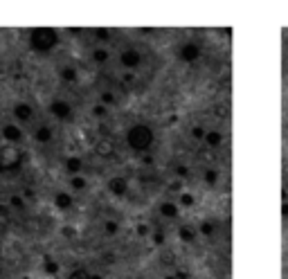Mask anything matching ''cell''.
Here are the masks:
<instances>
[{"label": "cell", "mask_w": 288, "mask_h": 279, "mask_svg": "<svg viewBox=\"0 0 288 279\" xmlns=\"http://www.w3.org/2000/svg\"><path fill=\"white\" fill-rule=\"evenodd\" d=\"M59 30H54V27H32L27 32V45L36 54H50L59 45Z\"/></svg>", "instance_id": "6da1fadb"}, {"label": "cell", "mask_w": 288, "mask_h": 279, "mask_svg": "<svg viewBox=\"0 0 288 279\" xmlns=\"http://www.w3.org/2000/svg\"><path fill=\"white\" fill-rule=\"evenodd\" d=\"M153 128L147 126V124H133L131 128L126 131V144L133 153H142V156H147L153 147Z\"/></svg>", "instance_id": "7a4b0ae2"}, {"label": "cell", "mask_w": 288, "mask_h": 279, "mask_svg": "<svg viewBox=\"0 0 288 279\" xmlns=\"http://www.w3.org/2000/svg\"><path fill=\"white\" fill-rule=\"evenodd\" d=\"M27 160V153L18 144H5L0 149V173H16Z\"/></svg>", "instance_id": "3957f363"}, {"label": "cell", "mask_w": 288, "mask_h": 279, "mask_svg": "<svg viewBox=\"0 0 288 279\" xmlns=\"http://www.w3.org/2000/svg\"><path fill=\"white\" fill-rule=\"evenodd\" d=\"M48 111H50V115H54V117L61 119V122H70V119H72V113H74L72 104L65 102V99H54L48 106Z\"/></svg>", "instance_id": "277c9868"}, {"label": "cell", "mask_w": 288, "mask_h": 279, "mask_svg": "<svg viewBox=\"0 0 288 279\" xmlns=\"http://www.w3.org/2000/svg\"><path fill=\"white\" fill-rule=\"evenodd\" d=\"M119 63H122L124 68H128V70L140 68V63H142V54H140V50H135V48H126V50H122V52H119Z\"/></svg>", "instance_id": "5b68a950"}, {"label": "cell", "mask_w": 288, "mask_h": 279, "mask_svg": "<svg viewBox=\"0 0 288 279\" xmlns=\"http://www.w3.org/2000/svg\"><path fill=\"white\" fill-rule=\"evenodd\" d=\"M200 48L196 43H185L180 50H178V59L182 61V63H196V61L200 59Z\"/></svg>", "instance_id": "8992f818"}, {"label": "cell", "mask_w": 288, "mask_h": 279, "mask_svg": "<svg viewBox=\"0 0 288 279\" xmlns=\"http://www.w3.org/2000/svg\"><path fill=\"white\" fill-rule=\"evenodd\" d=\"M108 191H111L113 196L124 198L128 194V180L124 176H113L111 180H108Z\"/></svg>", "instance_id": "52a82bcc"}, {"label": "cell", "mask_w": 288, "mask_h": 279, "mask_svg": "<svg viewBox=\"0 0 288 279\" xmlns=\"http://www.w3.org/2000/svg\"><path fill=\"white\" fill-rule=\"evenodd\" d=\"M0 135H2V140H5L7 144H18L20 140H23V131H20V126H16V124H5V126L0 128Z\"/></svg>", "instance_id": "ba28073f"}, {"label": "cell", "mask_w": 288, "mask_h": 279, "mask_svg": "<svg viewBox=\"0 0 288 279\" xmlns=\"http://www.w3.org/2000/svg\"><path fill=\"white\" fill-rule=\"evenodd\" d=\"M14 117L18 119L20 124L32 122V117H34V108H32V104H27V102H18V104L14 106Z\"/></svg>", "instance_id": "9c48e42d"}, {"label": "cell", "mask_w": 288, "mask_h": 279, "mask_svg": "<svg viewBox=\"0 0 288 279\" xmlns=\"http://www.w3.org/2000/svg\"><path fill=\"white\" fill-rule=\"evenodd\" d=\"M160 216H165L167 221H178L180 219V207H178V203H171V201L160 203Z\"/></svg>", "instance_id": "30bf717a"}, {"label": "cell", "mask_w": 288, "mask_h": 279, "mask_svg": "<svg viewBox=\"0 0 288 279\" xmlns=\"http://www.w3.org/2000/svg\"><path fill=\"white\" fill-rule=\"evenodd\" d=\"M54 205H57V210L68 212V210H72L74 198L70 196L68 191H57V194H54Z\"/></svg>", "instance_id": "8fae6325"}, {"label": "cell", "mask_w": 288, "mask_h": 279, "mask_svg": "<svg viewBox=\"0 0 288 279\" xmlns=\"http://www.w3.org/2000/svg\"><path fill=\"white\" fill-rule=\"evenodd\" d=\"M63 169L70 173V176H79V173H81V169H83V160L79 156L65 158V160H63Z\"/></svg>", "instance_id": "7c38bea8"}, {"label": "cell", "mask_w": 288, "mask_h": 279, "mask_svg": "<svg viewBox=\"0 0 288 279\" xmlns=\"http://www.w3.org/2000/svg\"><path fill=\"white\" fill-rule=\"evenodd\" d=\"M34 137H36V142H39V144H50V142H52V137H54L52 126H48V124H41V126H36Z\"/></svg>", "instance_id": "4fadbf2b"}, {"label": "cell", "mask_w": 288, "mask_h": 279, "mask_svg": "<svg viewBox=\"0 0 288 279\" xmlns=\"http://www.w3.org/2000/svg\"><path fill=\"white\" fill-rule=\"evenodd\" d=\"M59 79L63 83H74L79 79L77 68H72V65H63V68H59Z\"/></svg>", "instance_id": "5bb4252c"}, {"label": "cell", "mask_w": 288, "mask_h": 279, "mask_svg": "<svg viewBox=\"0 0 288 279\" xmlns=\"http://www.w3.org/2000/svg\"><path fill=\"white\" fill-rule=\"evenodd\" d=\"M203 142H205L210 149H219L221 144H223V133L221 131H207V135H205Z\"/></svg>", "instance_id": "9a60e30c"}, {"label": "cell", "mask_w": 288, "mask_h": 279, "mask_svg": "<svg viewBox=\"0 0 288 279\" xmlns=\"http://www.w3.org/2000/svg\"><path fill=\"white\" fill-rule=\"evenodd\" d=\"M178 236H180L182 243H194L196 241V232L191 225H180L178 227Z\"/></svg>", "instance_id": "2e32d148"}, {"label": "cell", "mask_w": 288, "mask_h": 279, "mask_svg": "<svg viewBox=\"0 0 288 279\" xmlns=\"http://www.w3.org/2000/svg\"><path fill=\"white\" fill-rule=\"evenodd\" d=\"M95 151H97L102 158H111L113 156V144L108 142V140H97V144H95Z\"/></svg>", "instance_id": "e0dca14e"}, {"label": "cell", "mask_w": 288, "mask_h": 279, "mask_svg": "<svg viewBox=\"0 0 288 279\" xmlns=\"http://www.w3.org/2000/svg\"><path fill=\"white\" fill-rule=\"evenodd\" d=\"M198 232L203 236H207V239H212V236L216 234V225H214V221H203L198 227Z\"/></svg>", "instance_id": "ac0fdd59"}, {"label": "cell", "mask_w": 288, "mask_h": 279, "mask_svg": "<svg viewBox=\"0 0 288 279\" xmlns=\"http://www.w3.org/2000/svg\"><path fill=\"white\" fill-rule=\"evenodd\" d=\"M108 56H111V54H108V50H104V48L93 50V61H95L97 65H104V63H106Z\"/></svg>", "instance_id": "d6986e66"}, {"label": "cell", "mask_w": 288, "mask_h": 279, "mask_svg": "<svg viewBox=\"0 0 288 279\" xmlns=\"http://www.w3.org/2000/svg\"><path fill=\"white\" fill-rule=\"evenodd\" d=\"M90 277H93V275H90L88 270L83 268V266H77V268H74L72 273H70L68 279H90Z\"/></svg>", "instance_id": "ffe728a7"}, {"label": "cell", "mask_w": 288, "mask_h": 279, "mask_svg": "<svg viewBox=\"0 0 288 279\" xmlns=\"http://www.w3.org/2000/svg\"><path fill=\"white\" fill-rule=\"evenodd\" d=\"M70 185H72L77 191H83L86 187H88V180H86L83 176H72V178H70Z\"/></svg>", "instance_id": "44dd1931"}, {"label": "cell", "mask_w": 288, "mask_h": 279, "mask_svg": "<svg viewBox=\"0 0 288 279\" xmlns=\"http://www.w3.org/2000/svg\"><path fill=\"white\" fill-rule=\"evenodd\" d=\"M9 207H14V210H25V198L23 196H18V194H14V196H9V203H7Z\"/></svg>", "instance_id": "7402d4cb"}, {"label": "cell", "mask_w": 288, "mask_h": 279, "mask_svg": "<svg viewBox=\"0 0 288 279\" xmlns=\"http://www.w3.org/2000/svg\"><path fill=\"white\" fill-rule=\"evenodd\" d=\"M203 180H205L207 185H216V180H219V171H216V169H205Z\"/></svg>", "instance_id": "603a6c76"}, {"label": "cell", "mask_w": 288, "mask_h": 279, "mask_svg": "<svg viewBox=\"0 0 288 279\" xmlns=\"http://www.w3.org/2000/svg\"><path fill=\"white\" fill-rule=\"evenodd\" d=\"M104 232H106V236H115L119 232V223L117 221H108L106 225H104Z\"/></svg>", "instance_id": "cb8c5ba5"}, {"label": "cell", "mask_w": 288, "mask_h": 279, "mask_svg": "<svg viewBox=\"0 0 288 279\" xmlns=\"http://www.w3.org/2000/svg\"><path fill=\"white\" fill-rule=\"evenodd\" d=\"M43 270L48 275H57V273H59V264H57V261H52V259H45L43 261Z\"/></svg>", "instance_id": "d4e9b609"}, {"label": "cell", "mask_w": 288, "mask_h": 279, "mask_svg": "<svg viewBox=\"0 0 288 279\" xmlns=\"http://www.w3.org/2000/svg\"><path fill=\"white\" fill-rule=\"evenodd\" d=\"M93 115L97 119H104L108 115V106H104V104H95V106H93Z\"/></svg>", "instance_id": "484cf974"}, {"label": "cell", "mask_w": 288, "mask_h": 279, "mask_svg": "<svg viewBox=\"0 0 288 279\" xmlns=\"http://www.w3.org/2000/svg\"><path fill=\"white\" fill-rule=\"evenodd\" d=\"M178 203H180L182 207H194V205H196V198L191 196V194H187V191H185V194H180V198H178Z\"/></svg>", "instance_id": "4316f807"}, {"label": "cell", "mask_w": 288, "mask_h": 279, "mask_svg": "<svg viewBox=\"0 0 288 279\" xmlns=\"http://www.w3.org/2000/svg\"><path fill=\"white\" fill-rule=\"evenodd\" d=\"M93 36L97 41H108L111 39V30H106V27H97V30H93Z\"/></svg>", "instance_id": "83f0119b"}, {"label": "cell", "mask_w": 288, "mask_h": 279, "mask_svg": "<svg viewBox=\"0 0 288 279\" xmlns=\"http://www.w3.org/2000/svg\"><path fill=\"white\" fill-rule=\"evenodd\" d=\"M173 173H176L178 178H189L191 176V171H189V167L187 165H176L173 167Z\"/></svg>", "instance_id": "f1b7e54d"}, {"label": "cell", "mask_w": 288, "mask_h": 279, "mask_svg": "<svg viewBox=\"0 0 288 279\" xmlns=\"http://www.w3.org/2000/svg\"><path fill=\"white\" fill-rule=\"evenodd\" d=\"M205 135H207V128H203V126L191 128V137H194V140H205Z\"/></svg>", "instance_id": "f546056e"}, {"label": "cell", "mask_w": 288, "mask_h": 279, "mask_svg": "<svg viewBox=\"0 0 288 279\" xmlns=\"http://www.w3.org/2000/svg\"><path fill=\"white\" fill-rule=\"evenodd\" d=\"M113 102H115V95L108 93V90L102 93V97H99V104H104V106H108V104H113Z\"/></svg>", "instance_id": "4dcf8cb0"}, {"label": "cell", "mask_w": 288, "mask_h": 279, "mask_svg": "<svg viewBox=\"0 0 288 279\" xmlns=\"http://www.w3.org/2000/svg\"><path fill=\"white\" fill-rule=\"evenodd\" d=\"M135 234L137 236H147L149 234V225H137L135 227Z\"/></svg>", "instance_id": "1f68e13d"}, {"label": "cell", "mask_w": 288, "mask_h": 279, "mask_svg": "<svg viewBox=\"0 0 288 279\" xmlns=\"http://www.w3.org/2000/svg\"><path fill=\"white\" fill-rule=\"evenodd\" d=\"M153 243L162 245V243H165V234H162V232H156V234H153Z\"/></svg>", "instance_id": "d6a6232c"}, {"label": "cell", "mask_w": 288, "mask_h": 279, "mask_svg": "<svg viewBox=\"0 0 288 279\" xmlns=\"http://www.w3.org/2000/svg\"><path fill=\"white\" fill-rule=\"evenodd\" d=\"M34 189H25V194H23V198H27V201H34Z\"/></svg>", "instance_id": "836d02e7"}, {"label": "cell", "mask_w": 288, "mask_h": 279, "mask_svg": "<svg viewBox=\"0 0 288 279\" xmlns=\"http://www.w3.org/2000/svg\"><path fill=\"white\" fill-rule=\"evenodd\" d=\"M0 216H2V219H7V216H9V205H0Z\"/></svg>", "instance_id": "e575fe53"}, {"label": "cell", "mask_w": 288, "mask_h": 279, "mask_svg": "<svg viewBox=\"0 0 288 279\" xmlns=\"http://www.w3.org/2000/svg\"><path fill=\"white\" fill-rule=\"evenodd\" d=\"M176 277H178V279H189V273H187V270H178Z\"/></svg>", "instance_id": "d590c367"}, {"label": "cell", "mask_w": 288, "mask_h": 279, "mask_svg": "<svg viewBox=\"0 0 288 279\" xmlns=\"http://www.w3.org/2000/svg\"><path fill=\"white\" fill-rule=\"evenodd\" d=\"M72 227H63V236H68V239H72Z\"/></svg>", "instance_id": "8d00e7d4"}, {"label": "cell", "mask_w": 288, "mask_h": 279, "mask_svg": "<svg viewBox=\"0 0 288 279\" xmlns=\"http://www.w3.org/2000/svg\"><path fill=\"white\" fill-rule=\"evenodd\" d=\"M282 216H284V219H288V203H284V205H282Z\"/></svg>", "instance_id": "74e56055"}, {"label": "cell", "mask_w": 288, "mask_h": 279, "mask_svg": "<svg viewBox=\"0 0 288 279\" xmlns=\"http://www.w3.org/2000/svg\"><path fill=\"white\" fill-rule=\"evenodd\" d=\"M142 162H144V165H153V158L151 156H144V158H142Z\"/></svg>", "instance_id": "f35d334b"}, {"label": "cell", "mask_w": 288, "mask_h": 279, "mask_svg": "<svg viewBox=\"0 0 288 279\" xmlns=\"http://www.w3.org/2000/svg\"><path fill=\"white\" fill-rule=\"evenodd\" d=\"M180 187H182V180H178V182H173V185H171V189H173V191H178V189H180Z\"/></svg>", "instance_id": "ab89813d"}, {"label": "cell", "mask_w": 288, "mask_h": 279, "mask_svg": "<svg viewBox=\"0 0 288 279\" xmlns=\"http://www.w3.org/2000/svg\"><path fill=\"white\" fill-rule=\"evenodd\" d=\"M165 279H178V277H176V275H167Z\"/></svg>", "instance_id": "60d3db41"}, {"label": "cell", "mask_w": 288, "mask_h": 279, "mask_svg": "<svg viewBox=\"0 0 288 279\" xmlns=\"http://www.w3.org/2000/svg\"><path fill=\"white\" fill-rule=\"evenodd\" d=\"M90 279H104V277H102V275H93V277H90Z\"/></svg>", "instance_id": "b9f144b4"}, {"label": "cell", "mask_w": 288, "mask_h": 279, "mask_svg": "<svg viewBox=\"0 0 288 279\" xmlns=\"http://www.w3.org/2000/svg\"><path fill=\"white\" fill-rule=\"evenodd\" d=\"M0 275H2V268H0Z\"/></svg>", "instance_id": "7bdbcfd3"}, {"label": "cell", "mask_w": 288, "mask_h": 279, "mask_svg": "<svg viewBox=\"0 0 288 279\" xmlns=\"http://www.w3.org/2000/svg\"><path fill=\"white\" fill-rule=\"evenodd\" d=\"M0 255H2V250H0Z\"/></svg>", "instance_id": "ee69618b"}]
</instances>
